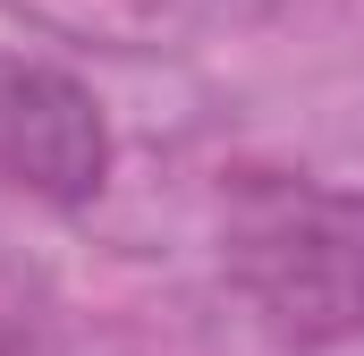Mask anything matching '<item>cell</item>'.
Wrapping results in <instances>:
<instances>
[{
  "label": "cell",
  "mask_w": 364,
  "mask_h": 356,
  "mask_svg": "<svg viewBox=\"0 0 364 356\" xmlns=\"http://www.w3.org/2000/svg\"><path fill=\"white\" fill-rule=\"evenodd\" d=\"M229 280L288 348L364 331V195L314 178H255L229 204Z\"/></svg>",
  "instance_id": "1"
},
{
  "label": "cell",
  "mask_w": 364,
  "mask_h": 356,
  "mask_svg": "<svg viewBox=\"0 0 364 356\" xmlns=\"http://www.w3.org/2000/svg\"><path fill=\"white\" fill-rule=\"evenodd\" d=\"M0 170L51 204H85L110 170V127L68 68H0Z\"/></svg>",
  "instance_id": "2"
}]
</instances>
